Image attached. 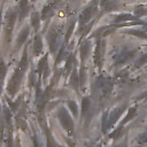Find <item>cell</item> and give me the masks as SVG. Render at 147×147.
Segmentation results:
<instances>
[{
  "instance_id": "obj_1",
  "label": "cell",
  "mask_w": 147,
  "mask_h": 147,
  "mask_svg": "<svg viewBox=\"0 0 147 147\" xmlns=\"http://www.w3.org/2000/svg\"><path fill=\"white\" fill-rule=\"evenodd\" d=\"M131 34H134V36H138L139 38H142V39H147V34L142 31H139V30H134V31H130Z\"/></svg>"
},
{
  "instance_id": "obj_2",
  "label": "cell",
  "mask_w": 147,
  "mask_h": 147,
  "mask_svg": "<svg viewBox=\"0 0 147 147\" xmlns=\"http://www.w3.org/2000/svg\"><path fill=\"white\" fill-rule=\"evenodd\" d=\"M146 62H147V54H144V55L138 60V62H137V67H141V65L146 64Z\"/></svg>"
},
{
  "instance_id": "obj_3",
  "label": "cell",
  "mask_w": 147,
  "mask_h": 147,
  "mask_svg": "<svg viewBox=\"0 0 147 147\" xmlns=\"http://www.w3.org/2000/svg\"><path fill=\"white\" fill-rule=\"evenodd\" d=\"M147 11H146V9L144 8V7H138L137 9H136V14L138 15V17L139 16H141V15H145Z\"/></svg>"
}]
</instances>
